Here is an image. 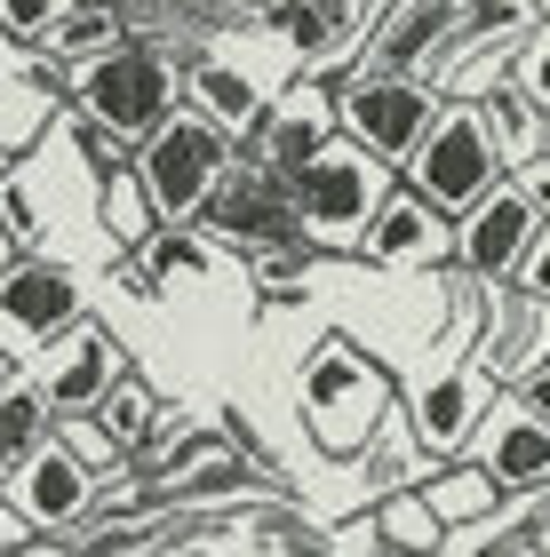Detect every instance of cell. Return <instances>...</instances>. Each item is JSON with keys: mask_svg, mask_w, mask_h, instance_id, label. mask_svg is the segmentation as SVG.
I'll return each instance as SVG.
<instances>
[{"mask_svg": "<svg viewBox=\"0 0 550 557\" xmlns=\"http://www.w3.org/2000/svg\"><path fill=\"white\" fill-rule=\"evenodd\" d=\"M64 88H72V120L105 128L112 144H136L160 112H176V104H184V64L168 57L160 40L120 33V40L96 48V57L64 64Z\"/></svg>", "mask_w": 550, "mask_h": 557, "instance_id": "cell-1", "label": "cell"}, {"mask_svg": "<svg viewBox=\"0 0 550 557\" xmlns=\"http://www.w3.org/2000/svg\"><path fill=\"white\" fill-rule=\"evenodd\" d=\"M223 168H232V136H223L208 112H192V104L160 112L152 128L129 144V175H136L152 223H199V208H208Z\"/></svg>", "mask_w": 550, "mask_h": 557, "instance_id": "cell-2", "label": "cell"}, {"mask_svg": "<svg viewBox=\"0 0 550 557\" xmlns=\"http://www.w3.org/2000/svg\"><path fill=\"white\" fill-rule=\"evenodd\" d=\"M407 191L415 199H431V208L455 223L463 208H479V199L511 175V160H503V144H494V128H487V112L470 104H439V120L423 128V144L407 151Z\"/></svg>", "mask_w": 550, "mask_h": 557, "instance_id": "cell-3", "label": "cell"}, {"mask_svg": "<svg viewBox=\"0 0 550 557\" xmlns=\"http://www.w3.org/2000/svg\"><path fill=\"white\" fill-rule=\"evenodd\" d=\"M391 191V168L375 160V151H359L352 136L319 144L304 168L288 175V208H295V232L319 239V247H352L367 232V215L383 208Z\"/></svg>", "mask_w": 550, "mask_h": 557, "instance_id": "cell-4", "label": "cell"}, {"mask_svg": "<svg viewBox=\"0 0 550 557\" xmlns=\"http://www.w3.org/2000/svg\"><path fill=\"white\" fill-rule=\"evenodd\" d=\"M295 398H304V422H311L319 454H359L367 430H375V414H383L399 391H391V374L375 367L359 343L328 335L304 359V374H295Z\"/></svg>", "mask_w": 550, "mask_h": 557, "instance_id": "cell-5", "label": "cell"}, {"mask_svg": "<svg viewBox=\"0 0 550 557\" xmlns=\"http://www.w3.org/2000/svg\"><path fill=\"white\" fill-rule=\"evenodd\" d=\"M447 96L423 81V72H359L335 96V136H352L359 151H375L383 168H399L423 144V128L439 120Z\"/></svg>", "mask_w": 550, "mask_h": 557, "instance_id": "cell-6", "label": "cell"}, {"mask_svg": "<svg viewBox=\"0 0 550 557\" xmlns=\"http://www.w3.org/2000/svg\"><path fill=\"white\" fill-rule=\"evenodd\" d=\"M0 502H9L33 534H72V525L96 510V470L57 438V430H40V438L16 454V470L0 478Z\"/></svg>", "mask_w": 550, "mask_h": 557, "instance_id": "cell-7", "label": "cell"}, {"mask_svg": "<svg viewBox=\"0 0 550 557\" xmlns=\"http://www.w3.org/2000/svg\"><path fill=\"white\" fill-rule=\"evenodd\" d=\"M470 462H479L503 494H550V422L518 391H494L487 414L470 422Z\"/></svg>", "mask_w": 550, "mask_h": 557, "instance_id": "cell-8", "label": "cell"}, {"mask_svg": "<svg viewBox=\"0 0 550 557\" xmlns=\"http://www.w3.org/2000/svg\"><path fill=\"white\" fill-rule=\"evenodd\" d=\"M487 398H494V367H479V359L423 374V383L399 398V414H407V438L423 446V462H455V454L470 446V422L487 414Z\"/></svg>", "mask_w": 550, "mask_h": 557, "instance_id": "cell-9", "label": "cell"}, {"mask_svg": "<svg viewBox=\"0 0 550 557\" xmlns=\"http://www.w3.org/2000/svg\"><path fill=\"white\" fill-rule=\"evenodd\" d=\"M216 223L223 239H240V247H295L304 232H295V208H288V175L280 168H264V160H232L216 175V191H208V208H199Z\"/></svg>", "mask_w": 550, "mask_h": 557, "instance_id": "cell-10", "label": "cell"}, {"mask_svg": "<svg viewBox=\"0 0 550 557\" xmlns=\"http://www.w3.org/2000/svg\"><path fill=\"white\" fill-rule=\"evenodd\" d=\"M535 223H542V215L527 208V191H518L511 175H503V184H494V191L479 199V208H463V215H455V239H447V256H455L470 278L503 287V278L518 271V256H527Z\"/></svg>", "mask_w": 550, "mask_h": 557, "instance_id": "cell-11", "label": "cell"}, {"mask_svg": "<svg viewBox=\"0 0 550 557\" xmlns=\"http://www.w3.org/2000/svg\"><path fill=\"white\" fill-rule=\"evenodd\" d=\"M447 239H455V223H447L431 199H415V191H383V208L367 215V232L352 239L367 263H383V271H423V263H439L447 256Z\"/></svg>", "mask_w": 550, "mask_h": 557, "instance_id": "cell-12", "label": "cell"}, {"mask_svg": "<svg viewBox=\"0 0 550 557\" xmlns=\"http://www.w3.org/2000/svg\"><path fill=\"white\" fill-rule=\"evenodd\" d=\"M0 319L33 343H57L72 319H81V278L48 256H24V263H0Z\"/></svg>", "mask_w": 550, "mask_h": 557, "instance_id": "cell-13", "label": "cell"}, {"mask_svg": "<svg viewBox=\"0 0 550 557\" xmlns=\"http://www.w3.org/2000/svg\"><path fill=\"white\" fill-rule=\"evenodd\" d=\"M120 367H129V359H120V343L105 335V326H81V319H72L33 383L48 391V407H57V414H88L96 398H105V383H112Z\"/></svg>", "mask_w": 550, "mask_h": 557, "instance_id": "cell-14", "label": "cell"}, {"mask_svg": "<svg viewBox=\"0 0 550 557\" xmlns=\"http://www.w3.org/2000/svg\"><path fill=\"white\" fill-rule=\"evenodd\" d=\"M455 16H463V0H399L367 40V72H423L431 57H447Z\"/></svg>", "mask_w": 550, "mask_h": 557, "instance_id": "cell-15", "label": "cell"}, {"mask_svg": "<svg viewBox=\"0 0 550 557\" xmlns=\"http://www.w3.org/2000/svg\"><path fill=\"white\" fill-rule=\"evenodd\" d=\"M415 494H423V510L439 518V534H447V525H494V518L511 510V494L494 486V478H487L479 462H470V454H455L447 470H431Z\"/></svg>", "mask_w": 550, "mask_h": 557, "instance_id": "cell-16", "label": "cell"}, {"mask_svg": "<svg viewBox=\"0 0 550 557\" xmlns=\"http://www.w3.org/2000/svg\"><path fill=\"white\" fill-rule=\"evenodd\" d=\"M256 128H264V136H256V160L280 168V175H295L319 144H335V104H328V96H295V104L264 112Z\"/></svg>", "mask_w": 550, "mask_h": 557, "instance_id": "cell-17", "label": "cell"}, {"mask_svg": "<svg viewBox=\"0 0 550 557\" xmlns=\"http://www.w3.org/2000/svg\"><path fill=\"white\" fill-rule=\"evenodd\" d=\"M184 96H192V112H208L223 136H240V128H256V120H264V88L247 81L240 64H216V57L184 72Z\"/></svg>", "mask_w": 550, "mask_h": 557, "instance_id": "cell-18", "label": "cell"}, {"mask_svg": "<svg viewBox=\"0 0 550 557\" xmlns=\"http://www.w3.org/2000/svg\"><path fill=\"white\" fill-rule=\"evenodd\" d=\"M88 414L105 422V430H112V438L129 446V454H144V446H152V422H160V407H152V391H144L136 374H129V367H120L112 383H105V398H96Z\"/></svg>", "mask_w": 550, "mask_h": 557, "instance_id": "cell-19", "label": "cell"}, {"mask_svg": "<svg viewBox=\"0 0 550 557\" xmlns=\"http://www.w3.org/2000/svg\"><path fill=\"white\" fill-rule=\"evenodd\" d=\"M527 0H463V16H455V40L463 48H511L518 33H527ZM447 40V48H455Z\"/></svg>", "mask_w": 550, "mask_h": 557, "instance_id": "cell-20", "label": "cell"}, {"mask_svg": "<svg viewBox=\"0 0 550 557\" xmlns=\"http://www.w3.org/2000/svg\"><path fill=\"white\" fill-rule=\"evenodd\" d=\"M375 542L383 549H439V518L423 510V494H383V510H375Z\"/></svg>", "mask_w": 550, "mask_h": 557, "instance_id": "cell-21", "label": "cell"}, {"mask_svg": "<svg viewBox=\"0 0 550 557\" xmlns=\"http://www.w3.org/2000/svg\"><path fill=\"white\" fill-rule=\"evenodd\" d=\"M503 81L527 96L535 112H550V24H527V33L511 40V72Z\"/></svg>", "mask_w": 550, "mask_h": 557, "instance_id": "cell-22", "label": "cell"}, {"mask_svg": "<svg viewBox=\"0 0 550 557\" xmlns=\"http://www.w3.org/2000/svg\"><path fill=\"white\" fill-rule=\"evenodd\" d=\"M48 430H57V438H64L72 454H81V462H88L96 478H105V470H120V462H129V446H120V438H112V430H105V422H96V414H57V422H48Z\"/></svg>", "mask_w": 550, "mask_h": 557, "instance_id": "cell-23", "label": "cell"}, {"mask_svg": "<svg viewBox=\"0 0 550 557\" xmlns=\"http://www.w3.org/2000/svg\"><path fill=\"white\" fill-rule=\"evenodd\" d=\"M64 9H72V0H0V33L33 48V40L57 33V16H64Z\"/></svg>", "mask_w": 550, "mask_h": 557, "instance_id": "cell-24", "label": "cell"}, {"mask_svg": "<svg viewBox=\"0 0 550 557\" xmlns=\"http://www.w3.org/2000/svg\"><path fill=\"white\" fill-rule=\"evenodd\" d=\"M105 215H112V232H120V239H144V232H152V208H144V191H136V175H129V168L112 175Z\"/></svg>", "mask_w": 550, "mask_h": 557, "instance_id": "cell-25", "label": "cell"}, {"mask_svg": "<svg viewBox=\"0 0 550 557\" xmlns=\"http://www.w3.org/2000/svg\"><path fill=\"white\" fill-rule=\"evenodd\" d=\"M280 33H288L295 48H328V40H335V24L319 16L311 0H288V9H280Z\"/></svg>", "mask_w": 550, "mask_h": 557, "instance_id": "cell-26", "label": "cell"}, {"mask_svg": "<svg viewBox=\"0 0 550 557\" xmlns=\"http://www.w3.org/2000/svg\"><path fill=\"white\" fill-rule=\"evenodd\" d=\"M518 287H527L535 302H550V223H535V239H527V256H518Z\"/></svg>", "mask_w": 550, "mask_h": 557, "instance_id": "cell-27", "label": "cell"}, {"mask_svg": "<svg viewBox=\"0 0 550 557\" xmlns=\"http://www.w3.org/2000/svg\"><path fill=\"white\" fill-rule=\"evenodd\" d=\"M511 391H518V398H527V407L550 422V359H527V367L511 374Z\"/></svg>", "mask_w": 550, "mask_h": 557, "instance_id": "cell-28", "label": "cell"}, {"mask_svg": "<svg viewBox=\"0 0 550 557\" xmlns=\"http://www.w3.org/2000/svg\"><path fill=\"white\" fill-rule=\"evenodd\" d=\"M511 184H518V191H527V208H535V215L550 223V160H535L527 175H511Z\"/></svg>", "mask_w": 550, "mask_h": 557, "instance_id": "cell-29", "label": "cell"}, {"mask_svg": "<svg viewBox=\"0 0 550 557\" xmlns=\"http://www.w3.org/2000/svg\"><path fill=\"white\" fill-rule=\"evenodd\" d=\"M0 549H33V525H24L9 502H0Z\"/></svg>", "mask_w": 550, "mask_h": 557, "instance_id": "cell-30", "label": "cell"}, {"mask_svg": "<svg viewBox=\"0 0 550 557\" xmlns=\"http://www.w3.org/2000/svg\"><path fill=\"white\" fill-rule=\"evenodd\" d=\"M311 9H319V16H328L335 33H343V24H352V9H359V0H311Z\"/></svg>", "mask_w": 550, "mask_h": 557, "instance_id": "cell-31", "label": "cell"}, {"mask_svg": "<svg viewBox=\"0 0 550 557\" xmlns=\"http://www.w3.org/2000/svg\"><path fill=\"white\" fill-rule=\"evenodd\" d=\"M9 247H16V232H9V215H0V263H9Z\"/></svg>", "mask_w": 550, "mask_h": 557, "instance_id": "cell-32", "label": "cell"}, {"mask_svg": "<svg viewBox=\"0 0 550 557\" xmlns=\"http://www.w3.org/2000/svg\"><path fill=\"white\" fill-rule=\"evenodd\" d=\"M535 151H542V160H550V112H542V136H535Z\"/></svg>", "mask_w": 550, "mask_h": 557, "instance_id": "cell-33", "label": "cell"}, {"mask_svg": "<svg viewBox=\"0 0 550 557\" xmlns=\"http://www.w3.org/2000/svg\"><path fill=\"white\" fill-rule=\"evenodd\" d=\"M9 48H16V40H9V33H0V72H9Z\"/></svg>", "mask_w": 550, "mask_h": 557, "instance_id": "cell-34", "label": "cell"}, {"mask_svg": "<svg viewBox=\"0 0 550 557\" xmlns=\"http://www.w3.org/2000/svg\"><path fill=\"white\" fill-rule=\"evenodd\" d=\"M9 374H16V367H9V350H0V383H9Z\"/></svg>", "mask_w": 550, "mask_h": 557, "instance_id": "cell-35", "label": "cell"}]
</instances>
